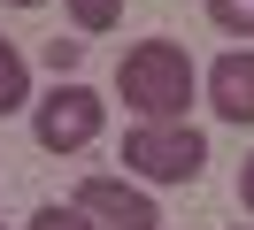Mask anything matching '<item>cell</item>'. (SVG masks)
I'll list each match as a JSON object with an SVG mask.
<instances>
[{
    "mask_svg": "<svg viewBox=\"0 0 254 230\" xmlns=\"http://www.w3.org/2000/svg\"><path fill=\"white\" fill-rule=\"evenodd\" d=\"M69 15H77V31H116L124 23V0H69Z\"/></svg>",
    "mask_w": 254,
    "mask_h": 230,
    "instance_id": "7",
    "label": "cell"
},
{
    "mask_svg": "<svg viewBox=\"0 0 254 230\" xmlns=\"http://www.w3.org/2000/svg\"><path fill=\"white\" fill-rule=\"evenodd\" d=\"M124 169L146 177V184H192L208 169V138L192 123H139L124 138Z\"/></svg>",
    "mask_w": 254,
    "mask_h": 230,
    "instance_id": "2",
    "label": "cell"
},
{
    "mask_svg": "<svg viewBox=\"0 0 254 230\" xmlns=\"http://www.w3.org/2000/svg\"><path fill=\"white\" fill-rule=\"evenodd\" d=\"M8 8H47V0H8Z\"/></svg>",
    "mask_w": 254,
    "mask_h": 230,
    "instance_id": "12",
    "label": "cell"
},
{
    "mask_svg": "<svg viewBox=\"0 0 254 230\" xmlns=\"http://www.w3.org/2000/svg\"><path fill=\"white\" fill-rule=\"evenodd\" d=\"M47 61H54V77L77 69V61H85V39H47Z\"/></svg>",
    "mask_w": 254,
    "mask_h": 230,
    "instance_id": "10",
    "label": "cell"
},
{
    "mask_svg": "<svg viewBox=\"0 0 254 230\" xmlns=\"http://www.w3.org/2000/svg\"><path fill=\"white\" fill-rule=\"evenodd\" d=\"M208 15H216L231 39H254V0H208Z\"/></svg>",
    "mask_w": 254,
    "mask_h": 230,
    "instance_id": "8",
    "label": "cell"
},
{
    "mask_svg": "<svg viewBox=\"0 0 254 230\" xmlns=\"http://www.w3.org/2000/svg\"><path fill=\"white\" fill-rule=\"evenodd\" d=\"M31 100V69H23V54L8 39H0V115H16V107Z\"/></svg>",
    "mask_w": 254,
    "mask_h": 230,
    "instance_id": "6",
    "label": "cell"
},
{
    "mask_svg": "<svg viewBox=\"0 0 254 230\" xmlns=\"http://www.w3.org/2000/svg\"><path fill=\"white\" fill-rule=\"evenodd\" d=\"M31 230H93V223H85L77 207H39V215H31Z\"/></svg>",
    "mask_w": 254,
    "mask_h": 230,
    "instance_id": "9",
    "label": "cell"
},
{
    "mask_svg": "<svg viewBox=\"0 0 254 230\" xmlns=\"http://www.w3.org/2000/svg\"><path fill=\"white\" fill-rule=\"evenodd\" d=\"M239 199H247V215H254V153H247V169H239Z\"/></svg>",
    "mask_w": 254,
    "mask_h": 230,
    "instance_id": "11",
    "label": "cell"
},
{
    "mask_svg": "<svg viewBox=\"0 0 254 230\" xmlns=\"http://www.w3.org/2000/svg\"><path fill=\"white\" fill-rule=\"evenodd\" d=\"M69 207H77L93 230H162V207L139 192V184H124V177H85Z\"/></svg>",
    "mask_w": 254,
    "mask_h": 230,
    "instance_id": "4",
    "label": "cell"
},
{
    "mask_svg": "<svg viewBox=\"0 0 254 230\" xmlns=\"http://www.w3.org/2000/svg\"><path fill=\"white\" fill-rule=\"evenodd\" d=\"M100 123H108V100H100L93 85H54L47 100L31 107V138L47 153H77L100 138Z\"/></svg>",
    "mask_w": 254,
    "mask_h": 230,
    "instance_id": "3",
    "label": "cell"
},
{
    "mask_svg": "<svg viewBox=\"0 0 254 230\" xmlns=\"http://www.w3.org/2000/svg\"><path fill=\"white\" fill-rule=\"evenodd\" d=\"M208 100L223 123H254V54H223L208 69Z\"/></svg>",
    "mask_w": 254,
    "mask_h": 230,
    "instance_id": "5",
    "label": "cell"
},
{
    "mask_svg": "<svg viewBox=\"0 0 254 230\" xmlns=\"http://www.w3.org/2000/svg\"><path fill=\"white\" fill-rule=\"evenodd\" d=\"M116 92H124V107H139L146 123H185V107H192V61H185V46L139 39L124 54V69H116Z\"/></svg>",
    "mask_w": 254,
    "mask_h": 230,
    "instance_id": "1",
    "label": "cell"
}]
</instances>
